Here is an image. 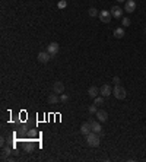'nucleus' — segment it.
I'll return each mask as SVG.
<instances>
[{"label":"nucleus","instance_id":"nucleus-21","mask_svg":"<svg viewBox=\"0 0 146 162\" xmlns=\"http://www.w3.org/2000/svg\"><path fill=\"white\" fill-rule=\"evenodd\" d=\"M88 111H89V114H97V111H98V107H97L95 104H92V105L88 108Z\"/></svg>","mask_w":146,"mask_h":162},{"label":"nucleus","instance_id":"nucleus-9","mask_svg":"<svg viewBox=\"0 0 146 162\" xmlns=\"http://www.w3.org/2000/svg\"><path fill=\"white\" fill-rule=\"evenodd\" d=\"M47 51L51 54V57H54V56L58 53V44H57V43L48 44V47H47Z\"/></svg>","mask_w":146,"mask_h":162},{"label":"nucleus","instance_id":"nucleus-18","mask_svg":"<svg viewBox=\"0 0 146 162\" xmlns=\"http://www.w3.org/2000/svg\"><path fill=\"white\" fill-rule=\"evenodd\" d=\"M23 148H25V152H28V153H29V152L32 151V148H34V145H32V142H26Z\"/></svg>","mask_w":146,"mask_h":162},{"label":"nucleus","instance_id":"nucleus-16","mask_svg":"<svg viewBox=\"0 0 146 162\" xmlns=\"http://www.w3.org/2000/svg\"><path fill=\"white\" fill-rule=\"evenodd\" d=\"M114 37H115V38H123L124 37L123 28H115V29H114Z\"/></svg>","mask_w":146,"mask_h":162},{"label":"nucleus","instance_id":"nucleus-2","mask_svg":"<svg viewBox=\"0 0 146 162\" xmlns=\"http://www.w3.org/2000/svg\"><path fill=\"white\" fill-rule=\"evenodd\" d=\"M112 94H114V97L117 98V99H124V98L127 97V92H126V88L120 86V85H117V86H114V91H112Z\"/></svg>","mask_w":146,"mask_h":162},{"label":"nucleus","instance_id":"nucleus-19","mask_svg":"<svg viewBox=\"0 0 146 162\" xmlns=\"http://www.w3.org/2000/svg\"><path fill=\"white\" fill-rule=\"evenodd\" d=\"M88 13H89V16H92V18H94V16H98V15H100V12L97 10L95 8H91L89 10H88Z\"/></svg>","mask_w":146,"mask_h":162},{"label":"nucleus","instance_id":"nucleus-4","mask_svg":"<svg viewBox=\"0 0 146 162\" xmlns=\"http://www.w3.org/2000/svg\"><path fill=\"white\" fill-rule=\"evenodd\" d=\"M95 116H97V120H98L100 123H105V121L108 120V112H107L105 110H98Z\"/></svg>","mask_w":146,"mask_h":162},{"label":"nucleus","instance_id":"nucleus-10","mask_svg":"<svg viewBox=\"0 0 146 162\" xmlns=\"http://www.w3.org/2000/svg\"><path fill=\"white\" fill-rule=\"evenodd\" d=\"M110 12H111V15L114 18H121V15H123V9L120 6H112Z\"/></svg>","mask_w":146,"mask_h":162},{"label":"nucleus","instance_id":"nucleus-24","mask_svg":"<svg viewBox=\"0 0 146 162\" xmlns=\"http://www.w3.org/2000/svg\"><path fill=\"white\" fill-rule=\"evenodd\" d=\"M112 82H114L115 85H118V83H120V77H118V76H114V77H112Z\"/></svg>","mask_w":146,"mask_h":162},{"label":"nucleus","instance_id":"nucleus-14","mask_svg":"<svg viewBox=\"0 0 146 162\" xmlns=\"http://www.w3.org/2000/svg\"><path fill=\"white\" fill-rule=\"evenodd\" d=\"M98 94H100V89L97 86H91L89 89H88V95H89L91 98H97Z\"/></svg>","mask_w":146,"mask_h":162},{"label":"nucleus","instance_id":"nucleus-27","mask_svg":"<svg viewBox=\"0 0 146 162\" xmlns=\"http://www.w3.org/2000/svg\"><path fill=\"white\" fill-rule=\"evenodd\" d=\"M117 2H126V0H117Z\"/></svg>","mask_w":146,"mask_h":162},{"label":"nucleus","instance_id":"nucleus-6","mask_svg":"<svg viewBox=\"0 0 146 162\" xmlns=\"http://www.w3.org/2000/svg\"><path fill=\"white\" fill-rule=\"evenodd\" d=\"M91 123V127H92V131L94 133H98L100 136H104V133H102V127L101 124H100V121H89Z\"/></svg>","mask_w":146,"mask_h":162},{"label":"nucleus","instance_id":"nucleus-8","mask_svg":"<svg viewBox=\"0 0 146 162\" xmlns=\"http://www.w3.org/2000/svg\"><path fill=\"white\" fill-rule=\"evenodd\" d=\"M53 92L57 94V95H61V94L64 92V85H63L61 82H54V85H53Z\"/></svg>","mask_w":146,"mask_h":162},{"label":"nucleus","instance_id":"nucleus-26","mask_svg":"<svg viewBox=\"0 0 146 162\" xmlns=\"http://www.w3.org/2000/svg\"><path fill=\"white\" fill-rule=\"evenodd\" d=\"M28 134H29V136H35V131H34V130H29V131H28Z\"/></svg>","mask_w":146,"mask_h":162},{"label":"nucleus","instance_id":"nucleus-5","mask_svg":"<svg viewBox=\"0 0 146 162\" xmlns=\"http://www.w3.org/2000/svg\"><path fill=\"white\" fill-rule=\"evenodd\" d=\"M38 62L40 63H47V62H50V58H53L51 57V54L48 53V51H41V53L38 54Z\"/></svg>","mask_w":146,"mask_h":162},{"label":"nucleus","instance_id":"nucleus-11","mask_svg":"<svg viewBox=\"0 0 146 162\" xmlns=\"http://www.w3.org/2000/svg\"><path fill=\"white\" fill-rule=\"evenodd\" d=\"M124 9H126V12H130V13H132V12H135L136 10V2H135V0H127V2H126V8H124Z\"/></svg>","mask_w":146,"mask_h":162},{"label":"nucleus","instance_id":"nucleus-25","mask_svg":"<svg viewBox=\"0 0 146 162\" xmlns=\"http://www.w3.org/2000/svg\"><path fill=\"white\" fill-rule=\"evenodd\" d=\"M4 137H0V145H1V146H4Z\"/></svg>","mask_w":146,"mask_h":162},{"label":"nucleus","instance_id":"nucleus-20","mask_svg":"<svg viewBox=\"0 0 146 162\" xmlns=\"http://www.w3.org/2000/svg\"><path fill=\"white\" fill-rule=\"evenodd\" d=\"M66 6H67V2H66V0H60V2L57 3V8H58V9H64Z\"/></svg>","mask_w":146,"mask_h":162},{"label":"nucleus","instance_id":"nucleus-22","mask_svg":"<svg viewBox=\"0 0 146 162\" xmlns=\"http://www.w3.org/2000/svg\"><path fill=\"white\" fill-rule=\"evenodd\" d=\"M121 25L127 28V26L130 25V19H129V18H123V21H121Z\"/></svg>","mask_w":146,"mask_h":162},{"label":"nucleus","instance_id":"nucleus-7","mask_svg":"<svg viewBox=\"0 0 146 162\" xmlns=\"http://www.w3.org/2000/svg\"><path fill=\"white\" fill-rule=\"evenodd\" d=\"M100 94H101L104 98L110 97V95H112V89L110 85H102L101 89H100Z\"/></svg>","mask_w":146,"mask_h":162},{"label":"nucleus","instance_id":"nucleus-15","mask_svg":"<svg viewBox=\"0 0 146 162\" xmlns=\"http://www.w3.org/2000/svg\"><path fill=\"white\" fill-rule=\"evenodd\" d=\"M58 101H60V98H58V95H57V94H51V95L48 97V104H51V105L57 104Z\"/></svg>","mask_w":146,"mask_h":162},{"label":"nucleus","instance_id":"nucleus-1","mask_svg":"<svg viewBox=\"0 0 146 162\" xmlns=\"http://www.w3.org/2000/svg\"><path fill=\"white\" fill-rule=\"evenodd\" d=\"M86 143L89 145L91 148H98V146H100V143H101L100 134H98V133L91 131L89 134H86Z\"/></svg>","mask_w":146,"mask_h":162},{"label":"nucleus","instance_id":"nucleus-13","mask_svg":"<svg viewBox=\"0 0 146 162\" xmlns=\"http://www.w3.org/2000/svg\"><path fill=\"white\" fill-rule=\"evenodd\" d=\"M10 153H12V148H10V146H9V145H7V146H4V148H3V152H1V159H3V161H6V159L10 156Z\"/></svg>","mask_w":146,"mask_h":162},{"label":"nucleus","instance_id":"nucleus-23","mask_svg":"<svg viewBox=\"0 0 146 162\" xmlns=\"http://www.w3.org/2000/svg\"><path fill=\"white\" fill-rule=\"evenodd\" d=\"M60 101H61V102H67V101H69V95H66V94H61V95H60Z\"/></svg>","mask_w":146,"mask_h":162},{"label":"nucleus","instance_id":"nucleus-17","mask_svg":"<svg viewBox=\"0 0 146 162\" xmlns=\"http://www.w3.org/2000/svg\"><path fill=\"white\" fill-rule=\"evenodd\" d=\"M94 104L97 105V107H101V105H104V97H97L94 98Z\"/></svg>","mask_w":146,"mask_h":162},{"label":"nucleus","instance_id":"nucleus-12","mask_svg":"<svg viewBox=\"0 0 146 162\" xmlns=\"http://www.w3.org/2000/svg\"><path fill=\"white\" fill-rule=\"evenodd\" d=\"M91 131H92V127H91V123H83L82 126H80V133L82 134H89Z\"/></svg>","mask_w":146,"mask_h":162},{"label":"nucleus","instance_id":"nucleus-3","mask_svg":"<svg viewBox=\"0 0 146 162\" xmlns=\"http://www.w3.org/2000/svg\"><path fill=\"white\" fill-rule=\"evenodd\" d=\"M98 18L101 19L102 23H108V22L111 21L112 15H111V12L110 10H101L100 12V15H98Z\"/></svg>","mask_w":146,"mask_h":162}]
</instances>
